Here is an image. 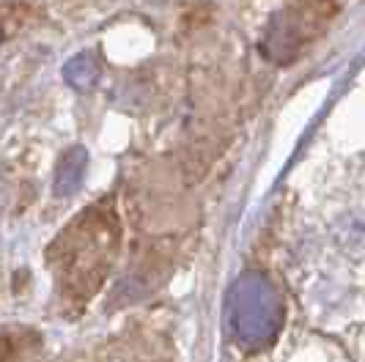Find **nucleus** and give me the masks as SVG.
<instances>
[{
    "instance_id": "obj_1",
    "label": "nucleus",
    "mask_w": 365,
    "mask_h": 362,
    "mask_svg": "<svg viewBox=\"0 0 365 362\" xmlns=\"http://www.w3.org/2000/svg\"><path fill=\"white\" fill-rule=\"evenodd\" d=\"M121 247V225L108 203L83 209L55 236L47 253L61 299L69 305H88L105 286Z\"/></svg>"
},
{
    "instance_id": "obj_2",
    "label": "nucleus",
    "mask_w": 365,
    "mask_h": 362,
    "mask_svg": "<svg viewBox=\"0 0 365 362\" xmlns=\"http://www.w3.org/2000/svg\"><path fill=\"white\" fill-rule=\"evenodd\" d=\"M17 354V341L11 335H0V362H11Z\"/></svg>"
}]
</instances>
